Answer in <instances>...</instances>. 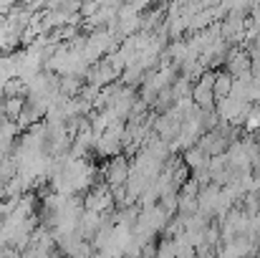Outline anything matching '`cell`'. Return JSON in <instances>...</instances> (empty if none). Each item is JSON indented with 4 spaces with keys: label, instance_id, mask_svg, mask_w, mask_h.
<instances>
[{
    "label": "cell",
    "instance_id": "obj_1",
    "mask_svg": "<svg viewBox=\"0 0 260 258\" xmlns=\"http://www.w3.org/2000/svg\"><path fill=\"white\" fill-rule=\"evenodd\" d=\"M25 99L28 96H3V104H0V111L8 122H18V117L23 114L25 109Z\"/></svg>",
    "mask_w": 260,
    "mask_h": 258
},
{
    "label": "cell",
    "instance_id": "obj_2",
    "mask_svg": "<svg viewBox=\"0 0 260 258\" xmlns=\"http://www.w3.org/2000/svg\"><path fill=\"white\" fill-rule=\"evenodd\" d=\"M157 258H177V246L174 241H162L157 248Z\"/></svg>",
    "mask_w": 260,
    "mask_h": 258
}]
</instances>
